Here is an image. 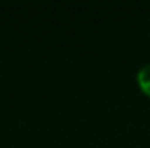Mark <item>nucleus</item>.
Listing matches in <instances>:
<instances>
[{
	"label": "nucleus",
	"instance_id": "1",
	"mask_svg": "<svg viewBox=\"0 0 150 148\" xmlns=\"http://www.w3.org/2000/svg\"><path fill=\"white\" fill-rule=\"evenodd\" d=\"M138 85H140V89L147 94L150 98V63L147 65H143L142 68H140V72H138Z\"/></svg>",
	"mask_w": 150,
	"mask_h": 148
}]
</instances>
